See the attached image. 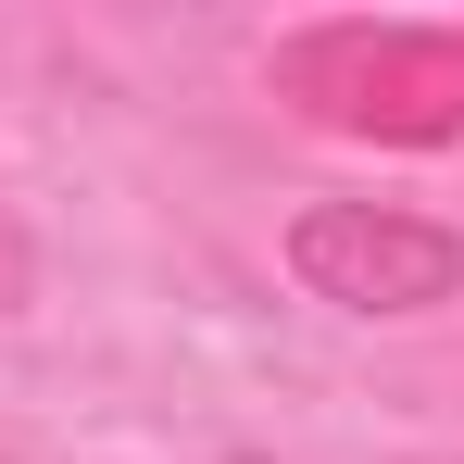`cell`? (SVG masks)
Returning <instances> with one entry per match:
<instances>
[{
	"label": "cell",
	"instance_id": "obj_1",
	"mask_svg": "<svg viewBox=\"0 0 464 464\" xmlns=\"http://www.w3.org/2000/svg\"><path fill=\"white\" fill-rule=\"evenodd\" d=\"M276 101H302L339 139H389V151H440L464 139V25H302L276 38Z\"/></svg>",
	"mask_w": 464,
	"mask_h": 464
},
{
	"label": "cell",
	"instance_id": "obj_4",
	"mask_svg": "<svg viewBox=\"0 0 464 464\" xmlns=\"http://www.w3.org/2000/svg\"><path fill=\"white\" fill-rule=\"evenodd\" d=\"M238 464H264V452H238Z\"/></svg>",
	"mask_w": 464,
	"mask_h": 464
},
{
	"label": "cell",
	"instance_id": "obj_2",
	"mask_svg": "<svg viewBox=\"0 0 464 464\" xmlns=\"http://www.w3.org/2000/svg\"><path fill=\"white\" fill-rule=\"evenodd\" d=\"M289 276L339 314H427L464 289V238L427 214H389V201H314L289 214Z\"/></svg>",
	"mask_w": 464,
	"mask_h": 464
},
{
	"label": "cell",
	"instance_id": "obj_3",
	"mask_svg": "<svg viewBox=\"0 0 464 464\" xmlns=\"http://www.w3.org/2000/svg\"><path fill=\"white\" fill-rule=\"evenodd\" d=\"M401 464H464V452H401Z\"/></svg>",
	"mask_w": 464,
	"mask_h": 464
}]
</instances>
